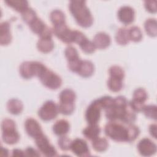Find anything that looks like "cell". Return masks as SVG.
Masks as SVG:
<instances>
[{
	"label": "cell",
	"mask_w": 157,
	"mask_h": 157,
	"mask_svg": "<svg viewBox=\"0 0 157 157\" xmlns=\"http://www.w3.org/2000/svg\"><path fill=\"white\" fill-rule=\"evenodd\" d=\"M115 39L118 44L120 45H127L130 41L128 35V29L124 27L120 28L116 33Z\"/></svg>",
	"instance_id": "cell-21"
},
{
	"label": "cell",
	"mask_w": 157,
	"mask_h": 157,
	"mask_svg": "<svg viewBox=\"0 0 157 157\" xmlns=\"http://www.w3.org/2000/svg\"><path fill=\"white\" fill-rule=\"evenodd\" d=\"M59 102L74 103L76 99L75 93L70 88H66L62 90L59 95Z\"/></svg>",
	"instance_id": "cell-22"
},
{
	"label": "cell",
	"mask_w": 157,
	"mask_h": 157,
	"mask_svg": "<svg viewBox=\"0 0 157 157\" xmlns=\"http://www.w3.org/2000/svg\"><path fill=\"white\" fill-rule=\"evenodd\" d=\"M64 55L67 59V62L79 58L77 50L72 46H68L64 50Z\"/></svg>",
	"instance_id": "cell-39"
},
{
	"label": "cell",
	"mask_w": 157,
	"mask_h": 157,
	"mask_svg": "<svg viewBox=\"0 0 157 157\" xmlns=\"http://www.w3.org/2000/svg\"><path fill=\"white\" fill-rule=\"evenodd\" d=\"M6 107L10 113L17 115L22 112L23 110V104L20 100L17 98H12L7 101Z\"/></svg>",
	"instance_id": "cell-16"
},
{
	"label": "cell",
	"mask_w": 157,
	"mask_h": 157,
	"mask_svg": "<svg viewBox=\"0 0 157 157\" xmlns=\"http://www.w3.org/2000/svg\"><path fill=\"white\" fill-rule=\"evenodd\" d=\"M142 112L145 116L150 119L156 120V113L157 107L155 104L145 105L143 109Z\"/></svg>",
	"instance_id": "cell-33"
},
{
	"label": "cell",
	"mask_w": 157,
	"mask_h": 157,
	"mask_svg": "<svg viewBox=\"0 0 157 157\" xmlns=\"http://www.w3.org/2000/svg\"><path fill=\"white\" fill-rule=\"evenodd\" d=\"M36 46L39 51L42 53H47L53 50L54 48V42L52 39L39 38Z\"/></svg>",
	"instance_id": "cell-18"
},
{
	"label": "cell",
	"mask_w": 157,
	"mask_h": 157,
	"mask_svg": "<svg viewBox=\"0 0 157 157\" xmlns=\"http://www.w3.org/2000/svg\"><path fill=\"white\" fill-rule=\"evenodd\" d=\"M52 31L54 35L62 42L67 44L73 43L74 30L71 29L66 23L53 26Z\"/></svg>",
	"instance_id": "cell-7"
},
{
	"label": "cell",
	"mask_w": 157,
	"mask_h": 157,
	"mask_svg": "<svg viewBox=\"0 0 157 157\" xmlns=\"http://www.w3.org/2000/svg\"><path fill=\"white\" fill-rule=\"evenodd\" d=\"M21 18L23 20L29 25L36 18H37V16L34 10L31 7H28L26 10L21 13Z\"/></svg>",
	"instance_id": "cell-32"
},
{
	"label": "cell",
	"mask_w": 157,
	"mask_h": 157,
	"mask_svg": "<svg viewBox=\"0 0 157 157\" xmlns=\"http://www.w3.org/2000/svg\"><path fill=\"white\" fill-rule=\"evenodd\" d=\"M128 103L131 109L136 112H142L143 109L145 105V103L136 101L134 99H132L130 102H128Z\"/></svg>",
	"instance_id": "cell-43"
},
{
	"label": "cell",
	"mask_w": 157,
	"mask_h": 157,
	"mask_svg": "<svg viewBox=\"0 0 157 157\" xmlns=\"http://www.w3.org/2000/svg\"><path fill=\"white\" fill-rule=\"evenodd\" d=\"M34 139L37 148L44 156L53 157L58 155L56 148L50 144V140L45 134H42Z\"/></svg>",
	"instance_id": "cell-5"
},
{
	"label": "cell",
	"mask_w": 157,
	"mask_h": 157,
	"mask_svg": "<svg viewBox=\"0 0 157 157\" xmlns=\"http://www.w3.org/2000/svg\"><path fill=\"white\" fill-rule=\"evenodd\" d=\"M128 35L129 40L139 42L142 40L143 37V34L141 29L137 26H131L128 29Z\"/></svg>",
	"instance_id": "cell-28"
},
{
	"label": "cell",
	"mask_w": 157,
	"mask_h": 157,
	"mask_svg": "<svg viewBox=\"0 0 157 157\" xmlns=\"http://www.w3.org/2000/svg\"><path fill=\"white\" fill-rule=\"evenodd\" d=\"M91 141V145L93 149L98 152H104L108 148L109 142L108 140L104 137H100L98 136Z\"/></svg>",
	"instance_id": "cell-24"
},
{
	"label": "cell",
	"mask_w": 157,
	"mask_h": 157,
	"mask_svg": "<svg viewBox=\"0 0 157 157\" xmlns=\"http://www.w3.org/2000/svg\"><path fill=\"white\" fill-rule=\"evenodd\" d=\"M144 29L148 36L154 37L157 35V22L155 18H150L144 22Z\"/></svg>",
	"instance_id": "cell-23"
},
{
	"label": "cell",
	"mask_w": 157,
	"mask_h": 157,
	"mask_svg": "<svg viewBox=\"0 0 157 157\" xmlns=\"http://www.w3.org/2000/svg\"><path fill=\"white\" fill-rule=\"evenodd\" d=\"M69 9L77 23L82 28H89L93 23V17L83 0H72L69 2Z\"/></svg>",
	"instance_id": "cell-1"
},
{
	"label": "cell",
	"mask_w": 157,
	"mask_h": 157,
	"mask_svg": "<svg viewBox=\"0 0 157 157\" xmlns=\"http://www.w3.org/2000/svg\"><path fill=\"white\" fill-rule=\"evenodd\" d=\"M136 120V112L134 111L129 106V103L126 109L125 112L121 119V121L126 124H134Z\"/></svg>",
	"instance_id": "cell-27"
},
{
	"label": "cell",
	"mask_w": 157,
	"mask_h": 157,
	"mask_svg": "<svg viewBox=\"0 0 157 157\" xmlns=\"http://www.w3.org/2000/svg\"><path fill=\"white\" fill-rule=\"evenodd\" d=\"M102 107L98 99L94 100L88 106L85 111V120L88 124H96L101 118Z\"/></svg>",
	"instance_id": "cell-6"
},
{
	"label": "cell",
	"mask_w": 157,
	"mask_h": 157,
	"mask_svg": "<svg viewBox=\"0 0 157 157\" xmlns=\"http://www.w3.org/2000/svg\"><path fill=\"white\" fill-rule=\"evenodd\" d=\"M94 71V66L91 61L82 60L77 74L83 78H88L93 74Z\"/></svg>",
	"instance_id": "cell-15"
},
{
	"label": "cell",
	"mask_w": 157,
	"mask_h": 157,
	"mask_svg": "<svg viewBox=\"0 0 157 157\" xmlns=\"http://www.w3.org/2000/svg\"><path fill=\"white\" fill-rule=\"evenodd\" d=\"M1 129L2 132L16 129V124L15 121L10 118H4L1 123Z\"/></svg>",
	"instance_id": "cell-40"
},
{
	"label": "cell",
	"mask_w": 157,
	"mask_h": 157,
	"mask_svg": "<svg viewBox=\"0 0 157 157\" xmlns=\"http://www.w3.org/2000/svg\"><path fill=\"white\" fill-rule=\"evenodd\" d=\"M105 135L110 139L117 142L128 141L127 127L116 121H109L104 127Z\"/></svg>",
	"instance_id": "cell-2"
},
{
	"label": "cell",
	"mask_w": 157,
	"mask_h": 157,
	"mask_svg": "<svg viewBox=\"0 0 157 157\" xmlns=\"http://www.w3.org/2000/svg\"><path fill=\"white\" fill-rule=\"evenodd\" d=\"M139 154L144 156H150L156 153L157 147L156 144L147 137L142 139L137 145Z\"/></svg>",
	"instance_id": "cell-8"
},
{
	"label": "cell",
	"mask_w": 157,
	"mask_h": 157,
	"mask_svg": "<svg viewBox=\"0 0 157 157\" xmlns=\"http://www.w3.org/2000/svg\"><path fill=\"white\" fill-rule=\"evenodd\" d=\"M19 72L20 75L25 79H30L33 77L31 71V61H26L23 62L19 67Z\"/></svg>",
	"instance_id": "cell-29"
},
{
	"label": "cell",
	"mask_w": 157,
	"mask_h": 157,
	"mask_svg": "<svg viewBox=\"0 0 157 157\" xmlns=\"http://www.w3.org/2000/svg\"><path fill=\"white\" fill-rule=\"evenodd\" d=\"M25 156H40L39 151H37L36 149L33 148L32 147H28L25 150Z\"/></svg>",
	"instance_id": "cell-46"
},
{
	"label": "cell",
	"mask_w": 157,
	"mask_h": 157,
	"mask_svg": "<svg viewBox=\"0 0 157 157\" xmlns=\"http://www.w3.org/2000/svg\"><path fill=\"white\" fill-rule=\"evenodd\" d=\"M1 156H9V150L7 148H4L3 147H1Z\"/></svg>",
	"instance_id": "cell-49"
},
{
	"label": "cell",
	"mask_w": 157,
	"mask_h": 157,
	"mask_svg": "<svg viewBox=\"0 0 157 157\" xmlns=\"http://www.w3.org/2000/svg\"><path fill=\"white\" fill-rule=\"evenodd\" d=\"M74 103H62L58 104L59 112L64 115H69L72 114L74 110Z\"/></svg>",
	"instance_id": "cell-36"
},
{
	"label": "cell",
	"mask_w": 157,
	"mask_h": 157,
	"mask_svg": "<svg viewBox=\"0 0 157 157\" xmlns=\"http://www.w3.org/2000/svg\"><path fill=\"white\" fill-rule=\"evenodd\" d=\"M79 46L82 50L87 54L93 53L96 50V48L93 41H91L88 39H86Z\"/></svg>",
	"instance_id": "cell-37"
},
{
	"label": "cell",
	"mask_w": 157,
	"mask_h": 157,
	"mask_svg": "<svg viewBox=\"0 0 157 157\" xmlns=\"http://www.w3.org/2000/svg\"><path fill=\"white\" fill-rule=\"evenodd\" d=\"M82 61V59H81L80 58H78L74 59L72 61H68L67 62V67H68L69 69L73 72L77 73L80 67Z\"/></svg>",
	"instance_id": "cell-42"
},
{
	"label": "cell",
	"mask_w": 157,
	"mask_h": 157,
	"mask_svg": "<svg viewBox=\"0 0 157 157\" xmlns=\"http://www.w3.org/2000/svg\"><path fill=\"white\" fill-rule=\"evenodd\" d=\"M12 155L13 156H25V151H23L18 148H14L12 150Z\"/></svg>",
	"instance_id": "cell-48"
},
{
	"label": "cell",
	"mask_w": 157,
	"mask_h": 157,
	"mask_svg": "<svg viewBox=\"0 0 157 157\" xmlns=\"http://www.w3.org/2000/svg\"><path fill=\"white\" fill-rule=\"evenodd\" d=\"M126 127L128 133L127 142H132L134 141L140 134V129L138 126L134 124H128Z\"/></svg>",
	"instance_id": "cell-31"
},
{
	"label": "cell",
	"mask_w": 157,
	"mask_h": 157,
	"mask_svg": "<svg viewBox=\"0 0 157 157\" xmlns=\"http://www.w3.org/2000/svg\"><path fill=\"white\" fill-rule=\"evenodd\" d=\"M12 34L10 33V23L7 21H2L0 25V44L7 45L12 41Z\"/></svg>",
	"instance_id": "cell-13"
},
{
	"label": "cell",
	"mask_w": 157,
	"mask_h": 157,
	"mask_svg": "<svg viewBox=\"0 0 157 157\" xmlns=\"http://www.w3.org/2000/svg\"><path fill=\"white\" fill-rule=\"evenodd\" d=\"M4 2L15 11L21 13L29 7L28 2L26 0H7Z\"/></svg>",
	"instance_id": "cell-20"
},
{
	"label": "cell",
	"mask_w": 157,
	"mask_h": 157,
	"mask_svg": "<svg viewBox=\"0 0 157 157\" xmlns=\"http://www.w3.org/2000/svg\"><path fill=\"white\" fill-rule=\"evenodd\" d=\"M38 78L42 85L50 90H56L62 85L61 77L47 67H46Z\"/></svg>",
	"instance_id": "cell-3"
},
{
	"label": "cell",
	"mask_w": 157,
	"mask_h": 157,
	"mask_svg": "<svg viewBox=\"0 0 157 157\" xmlns=\"http://www.w3.org/2000/svg\"><path fill=\"white\" fill-rule=\"evenodd\" d=\"M123 80L120 78L109 77L107 82V87L113 92H118L123 88Z\"/></svg>",
	"instance_id": "cell-26"
},
{
	"label": "cell",
	"mask_w": 157,
	"mask_h": 157,
	"mask_svg": "<svg viewBox=\"0 0 157 157\" xmlns=\"http://www.w3.org/2000/svg\"><path fill=\"white\" fill-rule=\"evenodd\" d=\"M102 109H107L113 105V98L110 96H104L98 98Z\"/></svg>",
	"instance_id": "cell-41"
},
{
	"label": "cell",
	"mask_w": 157,
	"mask_h": 157,
	"mask_svg": "<svg viewBox=\"0 0 157 157\" xmlns=\"http://www.w3.org/2000/svg\"><path fill=\"white\" fill-rule=\"evenodd\" d=\"M117 17L120 22L124 25L132 23L135 18V10L129 6H121L117 12Z\"/></svg>",
	"instance_id": "cell-10"
},
{
	"label": "cell",
	"mask_w": 157,
	"mask_h": 157,
	"mask_svg": "<svg viewBox=\"0 0 157 157\" xmlns=\"http://www.w3.org/2000/svg\"><path fill=\"white\" fill-rule=\"evenodd\" d=\"M70 150L77 156L86 157L90 156V151L87 142L80 138H76L72 141Z\"/></svg>",
	"instance_id": "cell-9"
},
{
	"label": "cell",
	"mask_w": 157,
	"mask_h": 157,
	"mask_svg": "<svg viewBox=\"0 0 157 157\" xmlns=\"http://www.w3.org/2000/svg\"><path fill=\"white\" fill-rule=\"evenodd\" d=\"M156 128H157V126L155 123L151 124L148 128L149 133L154 139H156V131H157Z\"/></svg>",
	"instance_id": "cell-47"
},
{
	"label": "cell",
	"mask_w": 157,
	"mask_h": 157,
	"mask_svg": "<svg viewBox=\"0 0 157 157\" xmlns=\"http://www.w3.org/2000/svg\"><path fill=\"white\" fill-rule=\"evenodd\" d=\"M87 37L80 31L74 30V35H73V43L77 44L78 45H80Z\"/></svg>",
	"instance_id": "cell-44"
},
{
	"label": "cell",
	"mask_w": 157,
	"mask_h": 157,
	"mask_svg": "<svg viewBox=\"0 0 157 157\" xmlns=\"http://www.w3.org/2000/svg\"><path fill=\"white\" fill-rule=\"evenodd\" d=\"M70 129L69 123L64 119L56 121L53 125L52 130L55 134L58 136H66Z\"/></svg>",
	"instance_id": "cell-14"
},
{
	"label": "cell",
	"mask_w": 157,
	"mask_h": 157,
	"mask_svg": "<svg viewBox=\"0 0 157 157\" xmlns=\"http://www.w3.org/2000/svg\"><path fill=\"white\" fill-rule=\"evenodd\" d=\"M59 113L58 105L50 100L44 103L39 109L37 114L42 120L48 121L55 119Z\"/></svg>",
	"instance_id": "cell-4"
},
{
	"label": "cell",
	"mask_w": 157,
	"mask_h": 157,
	"mask_svg": "<svg viewBox=\"0 0 157 157\" xmlns=\"http://www.w3.org/2000/svg\"><path fill=\"white\" fill-rule=\"evenodd\" d=\"M25 129L27 134L34 139L43 134L40 124L36 120L33 118H28L26 120Z\"/></svg>",
	"instance_id": "cell-11"
},
{
	"label": "cell",
	"mask_w": 157,
	"mask_h": 157,
	"mask_svg": "<svg viewBox=\"0 0 157 157\" xmlns=\"http://www.w3.org/2000/svg\"><path fill=\"white\" fill-rule=\"evenodd\" d=\"M109 74L110 77H113L123 80L125 73L123 69L117 65L112 66L109 69Z\"/></svg>",
	"instance_id": "cell-34"
},
{
	"label": "cell",
	"mask_w": 157,
	"mask_h": 157,
	"mask_svg": "<svg viewBox=\"0 0 157 157\" xmlns=\"http://www.w3.org/2000/svg\"><path fill=\"white\" fill-rule=\"evenodd\" d=\"M101 132L100 127L96 124H88L85 128L83 129L82 134L87 139L93 140L95 138L98 137Z\"/></svg>",
	"instance_id": "cell-17"
},
{
	"label": "cell",
	"mask_w": 157,
	"mask_h": 157,
	"mask_svg": "<svg viewBox=\"0 0 157 157\" xmlns=\"http://www.w3.org/2000/svg\"><path fill=\"white\" fill-rule=\"evenodd\" d=\"M50 19L53 26L66 23L65 14L59 9L53 10L50 13Z\"/></svg>",
	"instance_id": "cell-25"
},
{
	"label": "cell",
	"mask_w": 157,
	"mask_h": 157,
	"mask_svg": "<svg viewBox=\"0 0 157 157\" xmlns=\"http://www.w3.org/2000/svg\"><path fill=\"white\" fill-rule=\"evenodd\" d=\"M156 4H157V2L155 0L144 1V7L145 9L151 13H155L157 11Z\"/></svg>",
	"instance_id": "cell-45"
},
{
	"label": "cell",
	"mask_w": 157,
	"mask_h": 157,
	"mask_svg": "<svg viewBox=\"0 0 157 157\" xmlns=\"http://www.w3.org/2000/svg\"><path fill=\"white\" fill-rule=\"evenodd\" d=\"M93 42L96 48L105 49L111 44V38L110 36L104 32H99L94 36Z\"/></svg>",
	"instance_id": "cell-12"
},
{
	"label": "cell",
	"mask_w": 157,
	"mask_h": 157,
	"mask_svg": "<svg viewBox=\"0 0 157 157\" xmlns=\"http://www.w3.org/2000/svg\"><path fill=\"white\" fill-rule=\"evenodd\" d=\"M47 25L39 18H36L31 24L29 25V26L31 30L37 35H40V34L42 32V31L45 29Z\"/></svg>",
	"instance_id": "cell-30"
},
{
	"label": "cell",
	"mask_w": 157,
	"mask_h": 157,
	"mask_svg": "<svg viewBox=\"0 0 157 157\" xmlns=\"http://www.w3.org/2000/svg\"><path fill=\"white\" fill-rule=\"evenodd\" d=\"M147 98H148L147 92L143 88H136L133 92L132 99L145 103Z\"/></svg>",
	"instance_id": "cell-35"
},
{
	"label": "cell",
	"mask_w": 157,
	"mask_h": 157,
	"mask_svg": "<svg viewBox=\"0 0 157 157\" xmlns=\"http://www.w3.org/2000/svg\"><path fill=\"white\" fill-rule=\"evenodd\" d=\"M72 141L71 139L66 136H60L58 140V145L61 150L67 151L71 149Z\"/></svg>",
	"instance_id": "cell-38"
},
{
	"label": "cell",
	"mask_w": 157,
	"mask_h": 157,
	"mask_svg": "<svg viewBox=\"0 0 157 157\" xmlns=\"http://www.w3.org/2000/svg\"><path fill=\"white\" fill-rule=\"evenodd\" d=\"M2 139L6 144L13 145L20 140V134L17 129L2 132Z\"/></svg>",
	"instance_id": "cell-19"
}]
</instances>
